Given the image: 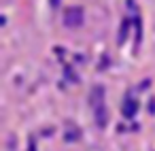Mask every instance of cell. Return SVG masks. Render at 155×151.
<instances>
[{"label":"cell","instance_id":"6da1fadb","mask_svg":"<svg viewBox=\"0 0 155 151\" xmlns=\"http://www.w3.org/2000/svg\"><path fill=\"white\" fill-rule=\"evenodd\" d=\"M102 98H104V89H102V87H96V89L91 92V98H89V100H91V106L98 109V106L102 104Z\"/></svg>","mask_w":155,"mask_h":151},{"label":"cell","instance_id":"5b68a950","mask_svg":"<svg viewBox=\"0 0 155 151\" xmlns=\"http://www.w3.org/2000/svg\"><path fill=\"white\" fill-rule=\"evenodd\" d=\"M28 151H36V147H34V145H30V149H28Z\"/></svg>","mask_w":155,"mask_h":151},{"label":"cell","instance_id":"7a4b0ae2","mask_svg":"<svg viewBox=\"0 0 155 151\" xmlns=\"http://www.w3.org/2000/svg\"><path fill=\"white\" fill-rule=\"evenodd\" d=\"M66 24H68V26H79V24H81V11L74 9V11L66 13Z\"/></svg>","mask_w":155,"mask_h":151},{"label":"cell","instance_id":"3957f363","mask_svg":"<svg viewBox=\"0 0 155 151\" xmlns=\"http://www.w3.org/2000/svg\"><path fill=\"white\" fill-rule=\"evenodd\" d=\"M136 109H138V104L132 102V100H127V102L123 104V115H125V117H132V115L136 113Z\"/></svg>","mask_w":155,"mask_h":151},{"label":"cell","instance_id":"277c9868","mask_svg":"<svg viewBox=\"0 0 155 151\" xmlns=\"http://www.w3.org/2000/svg\"><path fill=\"white\" fill-rule=\"evenodd\" d=\"M77 138H79V130L70 126V130H66V140H77Z\"/></svg>","mask_w":155,"mask_h":151}]
</instances>
